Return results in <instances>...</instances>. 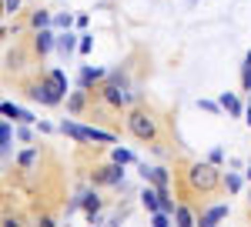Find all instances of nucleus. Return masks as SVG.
Wrapping results in <instances>:
<instances>
[{
	"label": "nucleus",
	"mask_w": 251,
	"mask_h": 227,
	"mask_svg": "<svg viewBox=\"0 0 251 227\" xmlns=\"http://www.w3.org/2000/svg\"><path fill=\"white\" fill-rule=\"evenodd\" d=\"M124 124H127V134L141 144H157L161 140V117L148 107H131Z\"/></svg>",
	"instance_id": "1"
},
{
	"label": "nucleus",
	"mask_w": 251,
	"mask_h": 227,
	"mask_svg": "<svg viewBox=\"0 0 251 227\" xmlns=\"http://www.w3.org/2000/svg\"><path fill=\"white\" fill-rule=\"evenodd\" d=\"M184 181H188V190H191V194L208 197V194H214V190L221 187V170H218L214 160H208V164L194 160L191 167L184 170Z\"/></svg>",
	"instance_id": "2"
},
{
	"label": "nucleus",
	"mask_w": 251,
	"mask_h": 227,
	"mask_svg": "<svg viewBox=\"0 0 251 227\" xmlns=\"http://www.w3.org/2000/svg\"><path fill=\"white\" fill-rule=\"evenodd\" d=\"M27 97H30V100H37V104H44V107H57L67 94L54 84V77H50V74H44L40 80H34V84L27 87Z\"/></svg>",
	"instance_id": "3"
},
{
	"label": "nucleus",
	"mask_w": 251,
	"mask_h": 227,
	"mask_svg": "<svg viewBox=\"0 0 251 227\" xmlns=\"http://www.w3.org/2000/svg\"><path fill=\"white\" fill-rule=\"evenodd\" d=\"M97 94L104 97V104H107V107H114V111H121V107L127 104V84H124V77H121V70L107 77V80L100 84V91H97Z\"/></svg>",
	"instance_id": "4"
},
{
	"label": "nucleus",
	"mask_w": 251,
	"mask_h": 227,
	"mask_svg": "<svg viewBox=\"0 0 251 227\" xmlns=\"http://www.w3.org/2000/svg\"><path fill=\"white\" fill-rule=\"evenodd\" d=\"M91 184L94 187H121L124 184V164H100L91 170Z\"/></svg>",
	"instance_id": "5"
},
{
	"label": "nucleus",
	"mask_w": 251,
	"mask_h": 227,
	"mask_svg": "<svg viewBox=\"0 0 251 227\" xmlns=\"http://www.w3.org/2000/svg\"><path fill=\"white\" fill-rule=\"evenodd\" d=\"M54 47H57V37H54V30H50V27H40V30H34V50H37L40 57L50 54Z\"/></svg>",
	"instance_id": "6"
},
{
	"label": "nucleus",
	"mask_w": 251,
	"mask_h": 227,
	"mask_svg": "<svg viewBox=\"0 0 251 227\" xmlns=\"http://www.w3.org/2000/svg\"><path fill=\"white\" fill-rule=\"evenodd\" d=\"M141 177L148 181V184H154V187H168L171 184V174H168V167H141Z\"/></svg>",
	"instance_id": "7"
},
{
	"label": "nucleus",
	"mask_w": 251,
	"mask_h": 227,
	"mask_svg": "<svg viewBox=\"0 0 251 227\" xmlns=\"http://www.w3.org/2000/svg\"><path fill=\"white\" fill-rule=\"evenodd\" d=\"M80 207H84V214H87V221L97 224V214H100V194H97V190L80 194Z\"/></svg>",
	"instance_id": "8"
},
{
	"label": "nucleus",
	"mask_w": 251,
	"mask_h": 227,
	"mask_svg": "<svg viewBox=\"0 0 251 227\" xmlns=\"http://www.w3.org/2000/svg\"><path fill=\"white\" fill-rule=\"evenodd\" d=\"M60 134L71 137V140H77V144H91L87 127H84V124H74V120H60Z\"/></svg>",
	"instance_id": "9"
},
{
	"label": "nucleus",
	"mask_w": 251,
	"mask_h": 227,
	"mask_svg": "<svg viewBox=\"0 0 251 227\" xmlns=\"http://www.w3.org/2000/svg\"><path fill=\"white\" fill-rule=\"evenodd\" d=\"M225 217H228V204H218V207H211V210H201V214H198V224L214 227L218 221H225Z\"/></svg>",
	"instance_id": "10"
},
{
	"label": "nucleus",
	"mask_w": 251,
	"mask_h": 227,
	"mask_svg": "<svg viewBox=\"0 0 251 227\" xmlns=\"http://www.w3.org/2000/svg\"><path fill=\"white\" fill-rule=\"evenodd\" d=\"M104 80H107V74H104L100 67H84V70H80L77 87H84V91H91L94 84H104Z\"/></svg>",
	"instance_id": "11"
},
{
	"label": "nucleus",
	"mask_w": 251,
	"mask_h": 227,
	"mask_svg": "<svg viewBox=\"0 0 251 227\" xmlns=\"http://www.w3.org/2000/svg\"><path fill=\"white\" fill-rule=\"evenodd\" d=\"M141 207L148 210V214L161 210V194H157V187H154V184H148V187L141 190Z\"/></svg>",
	"instance_id": "12"
},
{
	"label": "nucleus",
	"mask_w": 251,
	"mask_h": 227,
	"mask_svg": "<svg viewBox=\"0 0 251 227\" xmlns=\"http://www.w3.org/2000/svg\"><path fill=\"white\" fill-rule=\"evenodd\" d=\"M87 94H91V91L77 87L74 94L67 97V111H71V114H84V107H87Z\"/></svg>",
	"instance_id": "13"
},
{
	"label": "nucleus",
	"mask_w": 251,
	"mask_h": 227,
	"mask_svg": "<svg viewBox=\"0 0 251 227\" xmlns=\"http://www.w3.org/2000/svg\"><path fill=\"white\" fill-rule=\"evenodd\" d=\"M0 111H3V117L20 120V124H30V120H34V114H27V111H20V107H14L10 100H3V107H0Z\"/></svg>",
	"instance_id": "14"
},
{
	"label": "nucleus",
	"mask_w": 251,
	"mask_h": 227,
	"mask_svg": "<svg viewBox=\"0 0 251 227\" xmlns=\"http://www.w3.org/2000/svg\"><path fill=\"white\" fill-rule=\"evenodd\" d=\"M77 44H80V40L74 37V34H67V30H64V34L57 37V50H60L64 57H71V54H74V47H77Z\"/></svg>",
	"instance_id": "15"
},
{
	"label": "nucleus",
	"mask_w": 251,
	"mask_h": 227,
	"mask_svg": "<svg viewBox=\"0 0 251 227\" xmlns=\"http://www.w3.org/2000/svg\"><path fill=\"white\" fill-rule=\"evenodd\" d=\"M7 67H10V70H20V67H27V50H24V47H14V50L7 54Z\"/></svg>",
	"instance_id": "16"
},
{
	"label": "nucleus",
	"mask_w": 251,
	"mask_h": 227,
	"mask_svg": "<svg viewBox=\"0 0 251 227\" xmlns=\"http://www.w3.org/2000/svg\"><path fill=\"white\" fill-rule=\"evenodd\" d=\"M221 107L231 114V117H241L245 114V107H241V100L238 97H231V94H221Z\"/></svg>",
	"instance_id": "17"
},
{
	"label": "nucleus",
	"mask_w": 251,
	"mask_h": 227,
	"mask_svg": "<svg viewBox=\"0 0 251 227\" xmlns=\"http://www.w3.org/2000/svg\"><path fill=\"white\" fill-rule=\"evenodd\" d=\"M174 221H177L181 227H191V224H198V217H194V214H191L188 207H184V204H177V207H174Z\"/></svg>",
	"instance_id": "18"
},
{
	"label": "nucleus",
	"mask_w": 251,
	"mask_h": 227,
	"mask_svg": "<svg viewBox=\"0 0 251 227\" xmlns=\"http://www.w3.org/2000/svg\"><path fill=\"white\" fill-rule=\"evenodd\" d=\"M50 23H54V17H50L47 10H34V14H30V27H34V30H40V27H50Z\"/></svg>",
	"instance_id": "19"
},
{
	"label": "nucleus",
	"mask_w": 251,
	"mask_h": 227,
	"mask_svg": "<svg viewBox=\"0 0 251 227\" xmlns=\"http://www.w3.org/2000/svg\"><path fill=\"white\" fill-rule=\"evenodd\" d=\"M241 91L251 94V54L245 57V64H241Z\"/></svg>",
	"instance_id": "20"
},
{
	"label": "nucleus",
	"mask_w": 251,
	"mask_h": 227,
	"mask_svg": "<svg viewBox=\"0 0 251 227\" xmlns=\"http://www.w3.org/2000/svg\"><path fill=\"white\" fill-rule=\"evenodd\" d=\"M87 137L91 140H100V144H114V134L100 131V127H87Z\"/></svg>",
	"instance_id": "21"
},
{
	"label": "nucleus",
	"mask_w": 251,
	"mask_h": 227,
	"mask_svg": "<svg viewBox=\"0 0 251 227\" xmlns=\"http://www.w3.org/2000/svg\"><path fill=\"white\" fill-rule=\"evenodd\" d=\"M111 157H114L117 164H131V160H134V154L124 151V147H114V151H111Z\"/></svg>",
	"instance_id": "22"
},
{
	"label": "nucleus",
	"mask_w": 251,
	"mask_h": 227,
	"mask_svg": "<svg viewBox=\"0 0 251 227\" xmlns=\"http://www.w3.org/2000/svg\"><path fill=\"white\" fill-rule=\"evenodd\" d=\"M171 217H174V214H168V210H154V214H151V224H154V227H168Z\"/></svg>",
	"instance_id": "23"
},
{
	"label": "nucleus",
	"mask_w": 251,
	"mask_h": 227,
	"mask_svg": "<svg viewBox=\"0 0 251 227\" xmlns=\"http://www.w3.org/2000/svg\"><path fill=\"white\" fill-rule=\"evenodd\" d=\"M225 187H228V194H238V190H241V177H238V174H228V177H225Z\"/></svg>",
	"instance_id": "24"
},
{
	"label": "nucleus",
	"mask_w": 251,
	"mask_h": 227,
	"mask_svg": "<svg viewBox=\"0 0 251 227\" xmlns=\"http://www.w3.org/2000/svg\"><path fill=\"white\" fill-rule=\"evenodd\" d=\"M71 23H74L71 14H57V17H54V27H60V30H71Z\"/></svg>",
	"instance_id": "25"
},
{
	"label": "nucleus",
	"mask_w": 251,
	"mask_h": 227,
	"mask_svg": "<svg viewBox=\"0 0 251 227\" xmlns=\"http://www.w3.org/2000/svg\"><path fill=\"white\" fill-rule=\"evenodd\" d=\"M198 107H201V111H208V114H221V111H225V107H221V104H214V100H198Z\"/></svg>",
	"instance_id": "26"
},
{
	"label": "nucleus",
	"mask_w": 251,
	"mask_h": 227,
	"mask_svg": "<svg viewBox=\"0 0 251 227\" xmlns=\"http://www.w3.org/2000/svg\"><path fill=\"white\" fill-rule=\"evenodd\" d=\"M47 74L54 77V84H57L60 91H64V94H67V77H64V70H47Z\"/></svg>",
	"instance_id": "27"
},
{
	"label": "nucleus",
	"mask_w": 251,
	"mask_h": 227,
	"mask_svg": "<svg viewBox=\"0 0 251 227\" xmlns=\"http://www.w3.org/2000/svg\"><path fill=\"white\" fill-rule=\"evenodd\" d=\"M0 144H3V154L10 151V124H3V127H0Z\"/></svg>",
	"instance_id": "28"
},
{
	"label": "nucleus",
	"mask_w": 251,
	"mask_h": 227,
	"mask_svg": "<svg viewBox=\"0 0 251 227\" xmlns=\"http://www.w3.org/2000/svg\"><path fill=\"white\" fill-rule=\"evenodd\" d=\"M77 50H80V54H91V37H87V34H84V37H80Z\"/></svg>",
	"instance_id": "29"
},
{
	"label": "nucleus",
	"mask_w": 251,
	"mask_h": 227,
	"mask_svg": "<svg viewBox=\"0 0 251 227\" xmlns=\"http://www.w3.org/2000/svg\"><path fill=\"white\" fill-rule=\"evenodd\" d=\"M7 10H10V14H17V10H20V0H7Z\"/></svg>",
	"instance_id": "30"
},
{
	"label": "nucleus",
	"mask_w": 251,
	"mask_h": 227,
	"mask_svg": "<svg viewBox=\"0 0 251 227\" xmlns=\"http://www.w3.org/2000/svg\"><path fill=\"white\" fill-rule=\"evenodd\" d=\"M245 120H248V124H251V107H248V111H245Z\"/></svg>",
	"instance_id": "31"
},
{
	"label": "nucleus",
	"mask_w": 251,
	"mask_h": 227,
	"mask_svg": "<svg viewBox=\"0 0 251 227\" xmlns=\"http://www.w3.org/2000/svg\"><path fill=\"white\" fill-rule=\"evenodd\" d=\"M245 177H248V181H251V164H248V170H245Z\"/></svg>",
	"instance_id": "32"
},
{
	"label": "nucleus",
	"mask_w": 251,
	"mask_h": 227,
	"mask_svg": "<svg viewBox=\"0 0 251 227\" xmlns=\"http://www.w3.org/2000/svg\"><path fill=\"white\" fill-rule=\"evenodd\" d=\"M248 204H251V197H248Z\"/></svg>",
	"instance_id": "33"
}]
</instances>
